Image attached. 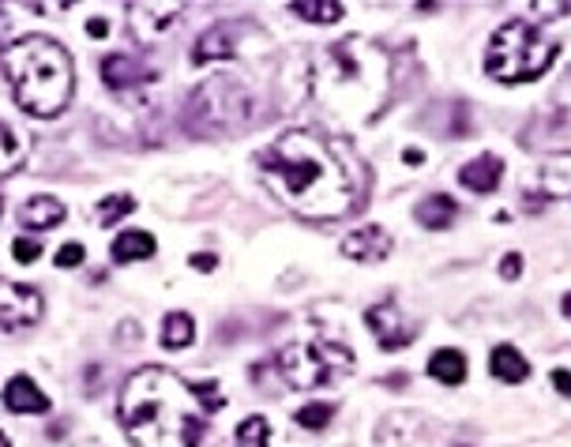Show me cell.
<instances>
[{
	"mask_svg": "<svg viewBox=\"0 0 571 447\" xmlns=\"http://www.w3.org/2000/svg\"><path fill=\"white\" fill-rule=\"evenodd\" d=\"M294 417L301 429H324V425H331V417H335V406H331V402H309V406H301Z\"/></svg>",
	"mask_w": 571,
	"mask_h": 447,
	"instance_id": "27",
	"label": "cell"
},
{
	"mask_svg": "<svg viewBox=\"0 0 571 447\" xmlns=\"http://www.w3.org/2000/svg\"><path fill=\"white\" fill-rule=\"evenodd\" d=\"M271 440V425H267V417H245L241 425H237V447H267Z\"/></svg>",
	"mask_w": 571,
	"mask_h": 447,
	"instance_id": "26",
	"label": "cell"
},
{
	"mask_svg": "<svg viewBox=\"0 0 571 447\" xmlns=\"http://www.w3.org/2000/svg\"><path fill=\"white\" fill-rule=\"evenodd\" d=\"M275 365L294 391H312V387H335L339 380H346L357 369V357L350 346L335 339H312L282 350Z\"/></svg>",
	"mask_w": 571,
	"mask_h": 447,
	"instance_id": "7",
	"label": "cell"
},
{
	"mask_svg": "<svg viewBox=\"0 0 571 447\" xmlns=\"http://www.w3.org/2000/svg\"><path fill=\"white\" fill-rule=\"evenodd\" d=\"M560 312H564V316L571 320V293H564V301H560Z\"/></svg>",
	"mask_w": 571,
	"mask_h": 447,
	"instance_id": "38",
	"label": "cell"
},
{
	"mask_svg": "<svg viewBox=\"0 0 571 447\" xmlns=\"http://www.w3.org/2000/svg\"><path fill=\"white\" fill-rule=\"evenodd\" d=\"M87 34H91V38H106L109 23H106V19H91V23H87Z\"/></svg>",
	"mask_w": 571,
	"mask_h": 447,
	"instance_id": "36",
	"label": "cell"
},
{
	"mask_svg": "<svg viewBox=\"0 0 571 447\" xmlns=\"http://www.w3.org/2000/svg\"><path fill=\"white\" fill-rule=\"evenodd\" d=\"M42 312H46V301H42V293L34 290V286L0 278V331H16V327L38 324Z\"/></svg>",
	"mask_w": 571,
	"mask_h": 447,
	"instance_id": "8",
	"label": "cell"
},
{
	"mask_svg": "<svg viewBox=\"0 0 571 447\" xmlns=\"http://www.w3.org/2000/svg\"><path fill=\"white\" fill-rule=\"evenodd\" d=\"M4 38H8V8L0 4V46H4ZM8 49V46H4Z\"/></svg>",
	"mask_w": 571,
	"mask_h": 447,
	"instance_id": "37",
	"label": "cell"
},
{
	"mask_svg": "<svg viewBox=\"0 0 571 447\" xmlns=\"http://www.w3.org/2000/svg\"><path fill=\"white\" fill-rule=\"evenodd\" d=\"M534 192L538 200H556V196H568L571 192V151L549 155L534 173Z\"/></svg>",
	"mask_w": 571,
	"mask_h": 447,
	"instance_id": "14",
	"label": "cell"
},
{
	"mask_svg": "<svg viewBox=\"0 0 571 447\" xmlns=\"http://www.w3.org/2000/svg\"><path fill=\"white\" fill-rule=\"evenodd\" d=\"M365 324H369L372 339L380 342L387 354H391V350H402L406 342L414 339V331H410L406 320H402L399 301H380V305H372V309L365 312Z\"/></svg>",
	"mask_w": 571,
	"mask_h": 447,
	"instance_id": "9",
	"label": "cell"
},
{
	"mask_svg": "<svg viewBox=\"0 0 571 447\" xmlns=\"http://www.w3.org/2000/svg\"><path fill=\"white\" fill-rule=\"evenodd\" d=\"M312 98L346 124L372 121L391 94V57L361 34H350L312 61Z\"/></svg>",
	"mask_w": 571,
	"mask_h": 447,
	"instance_id": "3",
	"label": "cell"
},
{
	"mask_svg": "<svg viewBox=\"0 0 571 447\" xmlns=\"http://www.w3.org/2000/svg\"><path fill=\"white\" fill-rule=\"evenodd\" d=\"M12 256H16V263H34L38 256H42V245H38V241H31V237H16Z\"/></svg>",
	"mask_w": 571,
	"mask_h": 447,
	"instance_id": "29",
	"label": "cell"
},
{
	"mask_svg": "<svg viewBox=\"0 0 571 447\" xmlns=\"http://www.w3.org/2000/svg\"><path fill=\"white\" fill-rule=\"evenodd\" d=\"M429 376L448 387H459L466 380V357L459 350H436L429 357Z\"/></svg>",
	"mask_w": 571,
	"mask_h": 447,
	"instance_id": "23",
	"label": "cell"
},
{
	"mask_svg": "<svg viewBox=\"0 0 571 447\" xmlns=\"http://www.w3.org/2000/svg\"><path fill=\"white\" fill-rule=\"evenodd\" d=\"M260 185L275 196L286 211L312 222L346 215L357 203V166L339 143L294 128L263 147L256 155Z\"/></svg>",
	"mask_w": 571,
	"mask_h": 447,
	"instance_id": "1",
	"label": "cell"
},
{
	"mask_svg": "<svg viewBox=\"0 0 571 447\" xmlns=\"http://www.w3.org/2000/svg\"><path fill=\"white\" fill-rule=\"evenodd\" d=\"M218 57H233V31L226 23L211 27V31L192 46V64H207V61H218Z\"/></svg>",
	"mask_w": 571,
	"mask_h": 447,
	"instance_id": "22",
	"label": "cell"
},
{
	"mask_svg": "<svg viewBox=\"0 0 571 447\" xmlns=\"http://www.w3.org/2000/svg\"><path fill=\"white\" fill-rule=\"evenodd\" d=\"M192 267L207 275V271H215V267H218V256H215V252H200V256H192Z\"/></svg>",
	"mask_w": 571,
	"mask_h": 447,
	"instance_id": "35",
	"label": "cell"
},
{
	"mask_svg": "<svg viewBox=\"0 0 571 447\" xmlns=\"http://www.w3.org/2000/svg\"><path fill=\"white\" fill-rule=\"evenodd\" d=\"M113 263H136V260H151L155 256V237L147 230H124L117 233V241L109 248Z\"/></svg>",
	"mask_w": 571,
	"mask_h": 447,
	"instance_id": "19",
	"label": "cell"
},
{
	"mask_svg": "<svg viewBox=\"0 0 571 447\" xmlns=\"http://www.w3.org/2000/svg\"><path fill=\"white\" fill-rule=\"evenodd\" d=\"M560 46L549 42L545 34L526 23V19H508L500 31L489 38V53H485V76L496 83H534L553 68Z\"/></svg>",
	"mask_w": 571,
	"mask_h": 447,
	"instance_id": "5",
	"label": "cell"
},
{
	"mask_svg": "<svg viewBox=\"0 0 571 447\" xmlns=\"http://www.w3.org/2000/svg\"><path fill=\"white\" fill-rule=\"evenodd\" d=\"M500 275H504V278H519V275H523V256H519V252H508V256L500 260Z\"/></svg>",
	"mask_w": 571,
	"mask_h": 447,
	"instance_id": "32",
	"label": "cell"
},
{
	"mask_svg": "<svg viewBox=\"0 0 571 447\" xmlns=\"http://www.w3.org/2000/svg\"><path fill=\"white\" fill-rule=\"evenodd\" d=\"M256 121V98L245 79L211 76L188 94L185 128L192 136H233Z\"/></svg>",
	"mask_w": 571,
	"mask_h": 447,
	"instance_id": "6",
	"label": "cell"
},
{
	"mask_svg": "<svg viewBox=\"0 0 571 447\" xmlns=\"http://www.w3.org/2000/svg\"><path fill=\"white\" fill-rule=\"evenodd\" d=\"M290 12H294L297 19H305V23L327 27V23H339V19L346 16V4H339V0H294Z\"/></svg>",
	"mask_w": 571,
	"mask_h": 447,
	"instance_id": "24",
	"label": "cell"
},
{
	"mask_svg": "<svg viewBox=\"0 0 571 447\" xmlns=\"http://www.w3.org/2000/svg\"><path fill=\"white\" fill-rule=\"evenodd\" d=\"M556 106L571 109V68H568V76L560 79V87H556Z\"/></svg>",
	"mask_w": 571,
	"mask_h": 447,
	"instance_id": "34",
	"label": "cell"
},
{
	"mask_svg": "<svg viewBox=\"0 0 571 447\" xmlns=\"http://www.w3.org/2000/svg\"><path fill=\"white\" fill-rule=\"evenodd\" d=\"M526 12H534V16H568L571 4L568 0H560V4H530Z\"/></svg>",
	"mask_w": 571,
	"mask_h": 447,
	"instance_id": "31",
	"label": "cell"
},
{
	"mask_svg": "<svg viewBox=\"0 0 571 447\" xmlns=\"http://www.w3.org/2000/svg\"><path fill=\"white\" fill-rule=\"evenodd\" d=\"M549 380H553V387L560 391V395H568L571 399V372L568 369H553L549 372Z\"/></svg>",
	"mask_w": 571,
	"mask_h": 447,
	"instance_id": "33",
	"label": "cell"
},
{
	"mask_svg": "<svg viewBox=\"0 0 571 447\" xmlns=\"http://www.w3.org/2000/svg\"><path fill=\"white\" fill-rule=\"evenodd\" d=\"M500 177H504V162L496 155H478L474 162H466L463 173H459V181H463V188H470V192H493L496 185H500Z\"/></svg>",
	"mask_w": 571,
	"mask_h": 447,
	"instance_id": "17",
	"label": "cell"
},
{
	"mask_svg": "<svg viewBox=\"0 0 571 447\" xmlns=\"http://www.w3.org/2000/svg\"><path fill=\"white\" fill-rule=\"evenodd\" d=\"M83 256H87L83 245H79V241H68V245H61V252H57V267H64V271H68V267H79Z\"/></svg>",
	"mask_w": 571,
	"mask_h": 447,
	"instance_id": "30",
	"label": "cell"
},
{
	"mask_svg": "<svg viewBox=\"0 0 571 447\" xmlns=\"http://www.w3.org/2000/svg\"><path fill=\"white\" fill-rule=\"evenodd\" d=\"M0 447H12V440H8V436H4V432H0Z\"/></svg>",
	"mask_w": 571,
	"mask_h": 447,
	"instance_id": "39",
	"label": "cell"
},
{
	"mask_svg": "<svg viewBox=\"0 0 571 447\" xmlns=\"http://www.w3.org/2000/svg\"><path fill=\"white\" fill-rule=\"evenodd\" d=\"M136 211V200L132 196H109V200H102V207H98V222L102 226H113V222H121L124 215H132Z\"/></svg>",
	"mask_w": 571,
	"mask_h": 447,
	"instance_id": "28",
	"label": "cell"
},
{
	"mask_svg": "<svg viewBox=\"0 0 571 447\" xmlns=\"http://www.w3.org/2000/svg\"><path fill=\"white\" fill-rule=\"evenodd\" d=\"M64 222V203L57 196H31L19 207V226L27 230H53Z\"/></svg>",
	"mask_w": 571,
	"mask_h": 447,
	"instance_id": "16",
	"label": "cell"
},
{
	"mask_svg": "<svg viewBox=\"0 0 571 447\" xmlns=\"http://www.w3.org/2000/svg\"><path fill=\"white\" fill-rule=\"evenodd\" d=\"M414 215L425 230H448L451 222H455V215H459V203L440 192V196H425V200L417 203Z\"/></svg>",
	"mask_w": 571,
	"mask_h": 447,
	"instance_id": "20",
	"label": "cell"
},
{
	"mask_svg": "<svg viewBox=\"0 0 571 447\" xmlns=\"http://www.w3.org/2000/svg\"><path fill=\"white\" fill-rule=\"evenodd\" d=\"M342 256L357 263H380L391 256V233L384 226H361L342 241Z\"/></svg>",
	"mask_w": 571,
	"mask_h": 447,
	"instance_id": "12",
	"label": "cell"
},
{
	"mask_svg": "<svg viewBox=\"0 0 571 447\" xmlns=\"http://www.w3.org/2000/svg\"><path fill=\"white\" fill-rule=\"evenodd\" d=\"M27 162V136L0 117V177L16 173Z\"/></svg>",
	"mask_w": 571,
	"mask_h": 447,
	"instance_id": "21",
	"label": "cell"
},
{
	"mask_svg": "<svg viewBox=\"0 0 571 447\" xmlns=\"http://www.w3.org/2000/svg\"><path fill=\"white\" fill-rule=\"evenodd\" d=\"M162 346L166 350H185V346H192V339H196V320L188 316V312H170L166 320H162Z\"/></svg>",
	"mask_w": 571,
	"mask_h": 447,
	"instance_id": "25",
	"label": "cell"
},
{
	"mask_svg": "<svg viewBox=\"0 0 571 447\" xmlns=\"http://www.w3.org/2000/svg\"><path fill=\"white\" fill-rule=\"evenodd\" d=\"M222 406L226 395L215 380L188 384L177 372L147 365L124 380L117 417L136 447H200L207 421Z\"/></svg>",
	"mask_w": 571,
	"mask_h": 447,
	"instance_id": "2",
	"label": "cell"
},
{
	"mask_svg": "<svg viewBox=\"0 0 571 447\" xmlns=\"http://www.w3.org/2000/svg\"><path fill=\"white\" fill-rule=\"evenodd\" d=\"M489 372H493L500 384H523L530 376V361H526L515 346H496L489 354Z\"/></svg>",
	"mask_w": 571,
	"mask_h": 447,
	"instance_id": "18",
	"label": "cell"
},
{
	"mask_svg": "<svg viewBox=\"0 0 571 447\" xmlns=\"http://www.w3.org/2000/svg\"><path fill=\"white\" fill-rule=\"evenodd\" d=\"M4 57V76L12 83V98L23 113L31 117H57L72 102L76 87V68L61 42L46 34H23L8 42Z\"/></svg>",
	"mask_w": 571,
	"mask_h": 447,
	"instance_id": "4",
	"label": "cell"
},
{
	"mask_svg": "<svg viewBox=\"0 0 571 447\" xmlns=\"http://www.w3.org/2000/svg\"><path fill=\"white\" fill-rule=\"evenodd\" d=\"M181 8L185 4H128V16H132V34H136L139 42H155L162 34L173 27V19L181 16Z\"/></svg>",
	"mask_w": 571,
	"mask_h": 447,
	"instance_id": "10",
	"label": "cell"
},
{
	"mask_svg": "<svg viewBox=\"0 0 571 447\" xmlns=\"http://www.w3.org/2000/svg\"><path fill=\"white\" fill-rule=\"evenodd\" d=\"M102 79H106L109 91H128V87L151 83V68L132 53H109L102 61Z\"/></svg>",
	"mask_w": 571,
	"mask_h": 447,
	"instance_id": "13",
	"label": "cell"
},
{
	"mask_svg": "<svg viewBox=\"0 0 571 447\" xmlns=\"http://www.w3.org/2000/svg\"><path fill=\"white\" fill-rule=\"evenodd\" d=\"M4 406H8L12 414H49L46 391L34 384L31 376H23V372L4 384Z\"/></svg>",
	"mask_w": 571,
	"mask_h": 447,
	"instance_id": "15",
	"label": "cell"
},
{
	"mask_svg": "<svg viewBox=\"0 0 571 447\" xmlns=\"http://www.w3.org/2000/svg\"><path fill=\"white\" fill-rule=\"evenodd\" d=\"M429 432L417 414H387L376 425V447H425Z\"/></svg>",
	"mask_w": 571,
	"mask_h": 447,
	"instance_id": "11",
	"label": "cell"
}]
</instances>
